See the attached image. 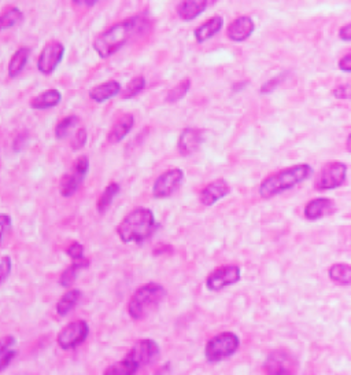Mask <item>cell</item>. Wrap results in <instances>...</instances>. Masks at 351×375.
Returning a JSON list of instances; mask_svg holds the SVG:
<instances>
[{
    "label": "cell",
    "instance_id": "cell-1",
    "mask_svg": "<svg viewBox=\"0 0 351 375\" xmlns=\"http://www.w3.org/2000/svg\"><path fill=\"white\" fill-rule=\"evenodd\" d=\"M146 23V19L132 17L124 20L122 23L114 24L95 39V51L101 58H109L114 56L121 47H124L128 43L131 38H133L144 28Z\"/></svg>",
    "mask_w": 351,
    "mask_h": 375
},
{
    "label": "cell",
    "instance_id": "cell-2",
    "mask_svg": "<svg viewBox=\"0 0 351 375\" xmlns=\"http://www.w3.org/2000/svg\"><path fill=\"white\" fill-rule=\"evenodd\" d=\"M157 228L154 213L147 208L132 210L118 226V237L125 243H140L148 239Z\"/></svg>",
    "mask_w": 351,
    "mask_h": 375
},
{
    "label": "cell",
    "instance_id": "cell-3",
    "mask_svg": "<svg viewBox=\"0 0 351 375\" xmlns=\"http://www.w3.org/2000/svg\"><path fill=\"white\" fill-rule=\"evenodd\" d=\"M313 173V169L307 164H300V165H294L287 169H283L277 173H273L268 176L259 186V195L262 198H272L274 195H278L296 184L304 182L309 179Z\"/></svg>",
    "mask_w": 351,
    "mask_h": 375
},
{
    "label": "cell",
    "instance_id": "cell-4",
    "mask_svg": "<svg viewBox=\"0 0 351 375\" xmlns=\"http://www.w3.org/2000/svg\"><path fill=\"white\" fill-rule=\"evenodd\" d=\"M166 297V290L158 283H147L139 287L131 297L128 312L135 320H142L157 311Z\"/></svg>",
    "mask_w": 351,
    "mask_h": 375
},
{
    "label": "cell",
    "instance_id": "cell-5",
    "mask_svg": "<svg viewBox=\"0 0 351 375\" xmlns=\"http://www.w3.org/2000/svg\"><path fill=\"white\" fill-rule=\"evenodd\" d=\"M239 345H240V339L235 332H229V331L221 332L213 337L206 343V348H205L206 359L210 363L225 360L236 353V350L239 349Z\"/></svg>",
    "mask_w": 351,
    "mask_h": 375
},
{
    "label": "cell",
    "instance_id": "cell-6",
    "mask_svg": "<svg viewBox=\"0 0 351 375\" xmlns=\"http://www.w3.org/2000/svg\"><path fill=\"white\" fill-rule=\"evenodd\" d=\"M346 175H347V167L343 162L330 161L322 168L321 173L318 175L315 182V189L320 191L337 189L344 183Z\"/></svg>",
    "mask_w": 351,
    "mask_h": 375
},
{
    "label": "cell",
    "instance_id": "cell-7",
    "mask_svg": "<svg viewBox=\"0 0 351 375\" xmlns=\"http://www.w3.org/2000/svg\"><path fill=\"white\" fill-rule=\"evenodd\" d=\"M90 334V327L84 320H76L69 323L58 334V345L62 349H73L81 345Z\"/></svg>",
    "mask_w": 351,
    "mask_h": 375
},
{
    "label": "cell",
    "instance_id": "cell-8",
    "mask_svg": "<svg viewBox=\"0 0 351 375\" xmlns=\"http://www.w3.org/2000/svg\"><path fill=\"white\" fill-rule=\"evenodd\" d=\"M88 169H90L88 158L86 156L77 158L72 172L65 175L61 180V186H60L61 194L64 197H72L73 194H76V191L79 190V187L83 183L84 178L87 176Z\"/></svg>",
    "mask_w": 351,
    "mask_h": 375
},
{
    "label": "cell",
    "instance_id": "cell-9",
    "mask_svg": "<svg viewBox=\"0 0 351 375\" xmlns=\"http://www.w3.org/2000/svg\"><path fill=\"white\" fill-rule=\"evenodd\" d=\"M295 370L296 363L285 350L272 352L263 364L265 375H295Z\"/></svg>",
    "mask_w": 351,
    "mask_h": 375
},
{
    "label": "cell",
    "instance_id": "cell-10",
    "mask_svg": "<svg viewBox=\"0 0 351 375\" xmlns=\"http://www.w3.org/2000/svg\"><path fill=\"white\" fill-rule=\"evenodd\" d=\"M242 271L237 265H224L214 269L206 279V286L211 291H220L226 286L235 285L240 280Z\"/></svg>",
    "mask_w": 351,
    "mask_h": 375
},
{
    "label": "cell",
    "instance_id": "cell-11",
    "mask_svg": "<svg viewBox=\"0 0 351 375\" xmlns=\"http://www.w3.org/2000/svg\"><path fill=\"white\" fill-rule=\"evenodd\" d=\"M184 173L181 169L174 168L164 172L153 186V194L155 198H168L170 197L181 184Z\"/></svg>",
    "mask_w": 351,
    "mask_h": 375
},
{
    "label": "cell",
    "instance_id": "cell-12",
    "mask_svg": "<svg viewBox=\"0 0 351 375\" xmlns=\"http://www.w3.org/2000/svg\"><path fill=\"white\" fill-rule=\"evenodd\" d=\"M64 54H65V47L62 43L60 42L47 43L39 57L38 69L43 75H51L61 64Z\"/></svg>",
    "mask_w": 351,
    "mask_h": 375
},
{
    "label": "cell",
    "instance_id": "cell-13",
    "mask_svg": "<svg viewBox=\"0 0 351 375\" xmlns=\"http://www.w3.org/2000/svg\"><path fill=\"white\" fill-rule=\"evenodd\" d=\"M158 356H159V346L153 339L138 341L127 354V357L133 360L139 367L153 363L154 360H157Z\"/></svg>",
    "mask_w": 351,
    "mask_h": 375
},
{
    "label": "cell",
    "instance_id": "cell-14",
    "mask_svg": "<svg viewBox=\"0 0 351 375\" xmlns=\"http://www.w3.org/2000/svg\"><path fill=\"white\" fill-rule=\"evenodd\" d=\"M202 142H203V134L200 130L185 128L179 136L177 149L181 156L187 157V156H191L195 152H198Z\"/></svg>",
    "mask_w": 351,
    "mask_h": 375
},
{
    "label": "cell",
    "instance_id": "cell-15",
    "mask_svg": "<svg viewBox=\"0 0 351 375\" xmlns=\"http://www.w3.org/2000/svg\"><path fill=\"white\" fill-rule=\"evenodd\" d=\"M231 193L229 184L224 179H217L211 183H209L199 194V199L205 206H211L217 201L222 199Z\"/></svg>",
    "mask_w": 351,
    "mask_h": 375
},
{
    "label": "cell",
    "instance_id": "cell-16",
    "mask_svg": "<svg viewBox=\"0 0 351 375\" xmlns=\"http://www.w3.org/2000/svg\"><path fill=\"white\" fill-rule=\"evenodd\" d=\"M254 28H255L254 21L250 17H247V16L237 17L228 27V38L235 43L246 42L252 35Z\"/></svg>",
    "mask_w": 351,
    "mask_h": 375
},
{
    "label": "cell",
    "instance_id": "cell-17",
    "mask_svg": "<svg viewBox=\"0 0 351 375\" xmlns=\"http://www.w3.org/2000/svg\"><path fill=\"white\" fill-rule=\"evenodd\" d=\"M335 202L329 198H315L304 206V217L307 220H318L335 212Z\"/></svg>",
    "mask_w": 351,
    "mask_h": 375
},
{
    "label": "cell",
    "instance_id": "cell-18",
    "mask_svg": "<svg viewBox=\"0 0 351 375\" xmlns=\"http://www.w3.org/2000/svg\"><path fill=\"white\" fill-rule=\"evenodd\" d=\"M135 125V119L132 114H124L121 116L114 125L112 127L109 135H107V141L110 143H118L121 141L125 139V136L131 132V130Z\"/></svg>",
    "mask_w": 351,
    "mask_h": 375
},
{
    "label": "cell",
    "instance_id": "cell-19",
    "mask_svg": "<svg viewBox=\"0 0 351 375\" xmlns=\"http://www.w3.org/2000/svg\"><path fill=\"white\" fill-rule=\"evenodd\" d=\"M207 6V0H183L177 8V14L183 21H192L199 17Z\"/></svg>",
    "mask_w": 351,
    "mask_h": 375
},
{
    "label": "cell",
    "instance_id": "cell-20",
    "mask_svg": "<svg viewBox=\"0 0 351 375\" xmlns=\"http://www.w3.org/2000/svg\"><path fill=\"white\" fill-rule=\"evenodd\" d=\"M121 91V86L118 82L116 80H110V82H106V83H102L96 87H94L91 91H90V98L95 102H106L112 98H114L116 95H118Z\"/></svg>",
    "mask_w": 351,
    "mask_h": 375
},
{
    "label": "cell",
    "instance_id": "cell-21",
    "mask_svg": "<svg viewBox=\"0 0 351 375\" xmlns=\"http://www.w3.org/2000/svg\"><path fill=\"white\" fill-rule=\"evenodd\" d=\"M224 27V20L222 17H211L209 21L203 23L200 27L195 29V39L198 43H205L209 39H211L214 35H217Z\"/></svg>",
    "mask_w": 351,
    "mask_h": 375
},
{
    "label": "cell",
    "instance_id": "cell-22",
    "mask_svg": "<svg viewBox=\"0 0 351 375\" xmlns=\"http://www.w3.org/2000/svg\"><path fill=\"white\" fill-rule=\"evenodd\" d=\"M61 99H62V95L58 90H47V91L39 94L36 98H34L31 101V106L38 110L50 109V108L58 106Z\"/></svg>",
    "mask_w": 351,
    "mask_h": 375
},
{
    "label": "cell",
    "instance_id": "cell-23",
    "mask_svg": "<svg viewBox=\"0 0 351 375\" xmlns=\"http://www.w3.org/2000/svg\"><path fill=\"white\" fill-rule=\"evenodd\" d=\"M80 298H81V291L80 290L73 289V290L66 291L57 304L58 315L60 316H66L77 305Z\"/></svg>",
    "mask_w": 351,
    "mask_h": 375
},
{
    "label": "cell",
    "instance_id": "cell-24",
    "mask_svg": "<svg viewBox=\"0 0 351 375\" xmlns=\"http://www.w3.org/2000/svg\"><path fill=\"white\" fill-rule=\"evenodd\" d=\"M28 58H29V49H27V47H21L14 53V56L12 57L10 64H9V76L12 79L17 77L24 71V68L28 62Z\"/></svg>",
    "mask_w": 351,
    "mask_h": 375
},
{
    "label": "cell",
    "instance_id": "cell-25",
    "mask_svg": "<svg viewBox=\"0 0 351 375\" xmlns=\"http://www.w3.org/2000/svg\"><path fill=\"white\" fill-rule=\"evenodd\" d=\"M88 265H90V261L86 260V258H84V260L75 261L69 268H66V269L64 271V274L61 275L60 283H61L64 287H70V286L75 283L77 275H79L84 268H87Z\"/></svg>",
    "mask_w": 351,
    "mask_h": 375
},
{
    "label": "cell",
    "instance_id": "cell-26",
    "mask_svg": "<svg viewBox=\"0 0 351 375\" xmlns=\"http://www.w3.org/2000/svg\"><path fill=\"white\" fill-rule=\"evenodd\" d=\"M328 274H329V278L337 285H341V286L351 285V265L348 264H343V263L335 264L329 268Z\"/></svg>",
    "mask_w": 351,
    "mask_h": 375
},
{
    "label": "cell",
    "instance_id": "cell-27",
    "mask_svg": "<svg viewBox=\"0 0 351 375\" xmlns=\"http://www.w3.org/2000/svg\"><path fill=\"white\" fill-rule=\"evenodd\" d=\"M139 365L131 360L129 357H125L122 361H118L110 367H107L103 372V375H135Z\"/></svg>",
    "mask_w": 351,
    "mask_h": 375
},
{
    "label": "cell",
    "instance_id": "cell-28",
    "mask_svg": "<svg viewBox=\"0 0 351 375\" xmlns=\"http://www.w3.org/2000/svg\"><path fill=\"white\" fill-rule=\"evenodd\" d=\"M23 19H24V14H23V12L20 9L10 8V9L5 10L3 14H2V17H0V28H2L3 31H6L9 28H13Z\"/></svg>",
    "mask_w": 351,
    "mask_h": 375
},
{
    "label": "cell",
    "instance_id": "cell-29",
    "mask_svg": "<svg viewBox=\"0 0 351 375\" xmlns=\"http://www.w3.org/2000/svg\"><path fill=\"white\" fill-rule=\"evenodd\" d=\"M118 193H120V186H118L117 183H110V184L105 189V191H103V194L101 195V198L98 199V205H96L98 210H99L101 213L106 212V209L112 205V202L114 201V198L117 197Z\"/></svg>",
    "mask_w": 351,
    "mask_h": 375
},
{
    "label": "cell",
    "instance_id": "cell-30",
    "mask_svg": "<svg viewBox=\"0 0 351 375\" xmlns=\"http://www.w3.org/2000/svg\"><path fill=\"white\" fill-rule=\"evenodd\" d=\"M190 88H191V80H190V79L181 80L177 86H174V87L168 93L166 101H168L169 104H176V102H179L180 99H183V98L187 95V93L190 91Z\"/></svg>",
    "mask_w": 351,
    "mask_h": 375
},
{
    "label": "cell",
    "instance_id": "cell-31",
    "mask_svg": "<svg viewBox=\"0 0 351 375\" xmlns=\"http://www.w3.org/2000/svg\"><path fill=\"white\" fill-rule=\"evenodd\" d=\"M77 124H79V119L76 116H69L62 119L55 128V136L58 139H65L70 134L72 128H75Z\"/></svg>",
    "mask_w": 351,
    "mask_h": 375
},
{
    "label": "cell",
    "instance_id": "cell-32",
    "mask_svg": "<svg viewBox=\"0 0 351 375\" xmlns=\"http://www.w3.org/2000/svg\"><path fill=\"white\" fill-rule=\"evenodd\" d=\"M144 87H146V80H144V77H142V76L135 77L132 82H129V83L125 86V88H124V91H122V98H124V99H131V98L136 97L138 94H140V93L144 90Z\"/></svg>",
    "mask_w": 351,
    "mask_h": 375
},
{
    "label": "cell",
    "instance_id": "cell-33",
    "mask_svg": "<svg viewBox=\"0 0 351 375\" xmlns=\"http://www.w3.org/2000/svg\"><path fill=\"white\" fill-rule=\"evenodd\" d=\"M86 143H87V131H86V128H80V130H77L70 146L75 152H77V150L83 149L86 146Z\"/></svg>",
    "mask_w": 351,
    "mask_h": 375
},
{
    "label": "cell",
    "instance_id": "cell-34",
    "mask_svg": "<svg viewBox=\"0 0 351 375\" xmlns=\"http://www.w3.org/2000/svg\"><path fill=\"white\" fill-rule=\"evenodd\" d=\"M68 254L75 260V261H79V260H84V247L81 243H72L69 247H68Z\"/></svg>",
    "mask_w": 351,
    "mask_h": 375
},
{
    "label": "cell",
    "instance_id": "cell-35",
    "mask_svg": "<svg viewBox=\"0 0 351 375\" xmlns=\"http://www.w3.org/2000/svg\"><path fill=\"white\" fill-rule=\"evenodd\" d=\"M0 354H2V361H0V370L5 371L9 364L14 360L17 352L14 349H9V350H0Z\"/></svg>",
    "mask_w": 351,
    "mask_h": 375
},
{
    "label": "cell",
    "instance_id": "cell-36",
    "mask_svg": "<svg viewBox=\"0 0 351 375\" xmlns=\"http://www.w3.org/2000/svg\"><path fill=\"white\" fill-rule=\"evenodd\" d=\"M283 79H284V75H280V76H277V77H274V79L266 82V83L261 87V94H269V93H272L274 88H277V87L280 86V83L283 82Z\"/></svg>",
    "mask_w": 351,
    "mask_h": 375
},
{
    "label": "cell",
    "instance_id": "cell-37",
    "mask_svg": "<svg viewBox=\"0 0 351 375\" xmlns=\"http://www.w3.org/2000/svg\"><path fill=\"white\" fill-rule=\"evenodd\" d=\"M333 95L337 99H351V86L341 84L333 90Z\"/></svg>",
    "mask_w": 351,
    "mask_h": 375
},
{
    "label": "cell",
    "instance_id": "cell-38",
    "mask_svg": "<svg viewBox=\"0 0 351 375\" xmlns=\"http://www.w3.org/2000/svg\"><path fill=\"white\" fill-rule=\"evenodd\" d=\"M12 260L9 256H5L2 260V283L6 282V279L9 278L10 272H12Z\"/></svg>",
    "mask_w": 351,
    "mask_h": 375
},
{
    "label": "cell",
    "instance_id": "cell-39",
    "mask_svg": "<svg viewBox=\"0 0 351 375\" xmlns=\"http://www.w3.org/2000/svg\"><path fill=\"white\" fill-rule=\"evenodd\" d=\"M27 139H28V135H27V132H24V134H20L17 138H16V141L13 142V147H14V150L16 152H20L24 146H25V143H27Z\"/></svg>",
    "mask_w": 351,
    "mask_h": 375
},
{
    "label": "cell",
    "instance_id": "cell-40",
    "mask_svg": "<svg viewBox=\"0 0 351 375\" xmlns=\"http://www.w3.org/2000/svg\"><path fill=\"white\" fill-rule=\"evenodd\" d=\"M339 38L344 42H351V23L341 27L339 31Z\"/></svg>",
    "mask_w": 351,
    "mask_h": 375
},
{
    "label": "cell",
    "instance_id": "cell-41",
    "mask_svg": "<svg viewBox=\"0 0 351 375\" xmlns=\"http://www.w3.org/2000/svg\"><path fill=\"white\" fill-rule=\"evenodd\" d=\"M339 69L343 72H351V54L343 57L339 61Z\"/></svg>",
    "mask_w": 351,
    "mask_h": 375
},
{
    "label": "cell",
    "instance_id": "cell-42",
    "mask_svg": "<svg viewBox=\"0 0 351 375\" xmlns=\"http://www.w3.org/2000/svg\"><path fill=\"white\" fill-rule=\"evenodd\" d=\"M0 223H2V232L3 235L6 234V230L12 226V217L8 215H2V219H0Z\"/></svg>",
    "mask_w": 351,
    "mask_h": 375
},
{
    "label": "cell",
    "instance_id": "cell-43",
    "mask_svg": "<svg viewBox=\"0 0 351 375\" xmlns=\"http://www.w3.org/2000/svg\"><path fill=\"white\" fill-rule=\"evenodd\" d=\"M76 5H86V6H94L98 0H73Z\"/></svg>",
    "mask_w": 351,
    "mask_h": 375
},
{
    "label": "cell",
    "instance_id": "cell-44",
    "mask_svg": "<svg viewBox=\"0 0 351 375\" xmlns=\"http://www.w3.org/2000/svg\"><path fill=\"white\" fill-rule=\"evenodd\" d=\"M346 149H347V152H350L351 153V134L348 135V138H347V142H346Z\"/></svg>",
    "mask_w": 351,
    "mask_h": 375
}]
</instances>
